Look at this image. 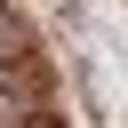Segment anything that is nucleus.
<instances>
[{"label": "nucleus", "instance_id": "1", "mask_svg": "<svg viewBox=\"0 0 128 128\" xmlns=\"http://www.w3.org/2000/svg\"><path fill=\"white\" fill-rule=\"evenodd\" d=\"M56 8H80V0H56Z\"/></svg>", "mask_w": 128, "mask_h": 128}]
</instances>
